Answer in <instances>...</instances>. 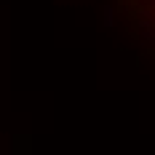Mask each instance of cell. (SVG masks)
I'll list each match as a JSON object with an SVG mask.
<instances>
[{"label": "cell", "mask_w": 155, "mask_h": 155, "mask_svg": "<svg viewBox=\"0 0 155 155\" xmlns=\"http://www.w3.org/2000/svg\"><path fill=\"white\" fill-rule=\"evenodd\" d=\"M150 3H153V5H155V0H150Z\"/></svg>", "instance_id": "cell-1"}]
</instances>
